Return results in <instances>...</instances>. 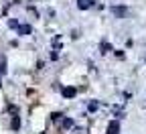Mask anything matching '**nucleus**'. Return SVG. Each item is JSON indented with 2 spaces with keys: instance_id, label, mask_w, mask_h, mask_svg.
Masks as SVG:
<instances>
[{
  "instance_id": "f257e3e1",
  "label": "nucleus",
  "mask_w": 146,
  "mask_h": 134,
  "mask_svg": "<svg viewBox=\"0 0 146 134\" xmlns=\"http://www.w3.org/2000/svg\"><path fill=\"white\" fill-rule=\"evenodd\" d=\"M118 128H120L118 122H112V124L108 126V134H118Z\"/></svg>"
},
{
  "instance_id": "39448f33",
  "label": "nucleus",
  "mask_w": 146,
  "mask_h": 134,
  "mask_svg": "<svg viewBox=\"0 0 146 134\" xmlns=\"http://www.w3.org/2000/svg\"><path fill=\"white\" fill-rule=\"evenodd\" d=\"M0 71L6 73V59H4V57H0Z\"/></svg>"
},
{
  "instance_id": "0eeeda50",
  "label": "nucleus",
  "mask_w": 146,
  "mask_h": 134,
  "mask_svg": "<svg viewBox=\"0 0 146 134\" xmlns=\"http://www.w3.org/2000/svg\"><path fill=\"white\" fill-rule=\"evenodd\" d=\"M18 126H21V122H18V118H14L12 120V128H18Z\"/></svg>"
},
{
  "instance_id": "20e7f679",
  "label": "nucleus",
  "mask_w": 146,
  "mask_h": 134,
  "mask_svg": "<svg viewBox=\"0 0 146 134\" xmlns=\"http://www.w3.org/2000/svg\"><path fill=\"white\" fill-rule=\"evenodd\" d=\"M18 33H21V35H29V33H31V27H29V25L18 27Z\"/></svg>"
},
{
  "instance_id": "7ed1b4c3",
  "label": "nucleus",
  "mask_w": 146,
  "mask_h": 134,
  "mask_svg": "<svg viewBox=\"0 0 146 134\" xmlns=\"http://www.w3.org/2000/svg\"><path fill=\"white\" fill-rule=\"evenodd\" d=\"M77 6H79L81 10H83V8H89V6H91V0H79Z\"/></svg>"
},
{
  "instance_id": "423d86ee",
  "label": "nucleus",
  "mask_w": 146,
  "mask_h": 134,
  "mask_svg": "<svg viewBox=\"0 0 146 134\" xmlns=\"http://www.w3.org/2000/svg\"><path fill=\"white\" fill-rule=\"evenodd\" d=\"M114 14L116 16H124L126 14V8H114Z\"/></svg>"
},
{
  "instance_id": "f03ea898",
  "label": "nucleus",
  "mask_w": 146,
  "mask_h": 134,
  "mask_svg": "<svg viewBox=\"0 0 146 134\" xmlns=\"http://www.w3.org/2000/svg\"><path fill=\"white\" fill-rule=\"evenodd\" d=\"M63 95H65V98H73V95H75V87H65Z\"/></svg>"
}]
</instances>
